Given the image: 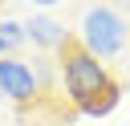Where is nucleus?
I'll list each match as a JSON object with an SVG mask.
<instances>
[{
  "mask_svg": "<svg viewBox=\"0 0 130 126\" xmlns=\"http://www.w3.org/2000/svg\"><path fill=\"white\" fill-rule=\"evenodd\" d=\"M57 65H61V77H65V93H69V102H73L77 110H81L89 98H98L106 85H114V77L106 73V65H102L81 41H73V37L61 45V61H57Z\"/></svg>",
  "mask_w": 130,
  "mask_h": 126,
  "instance_id": "1",
  "label": "nucleus"
},
{
  "mask_svg": "<svg viewBox=\"0 0 130 126\" xmlns=\"http://www.w3.org/2000/svg\"><path fill=\"white\" fill-rule=\"evenodd\" d=\"M81 45L98 57V61H110L126 49V20L110 8V4H93L81 12Z\"/></svg>",
  "mask_w": 130,
  "mask_h": 126,
  "instance_id": "2",
  "label": "nucleus"
},
{
  "mask_svg": "<svg viewBox=\"0 0 130 126\" xmlns=\"http://www.w3.org/2000/svg\"><path fill=\"white\" fill-rule=\"evenodd\" d=\"M37 89H41V81H37V69H32V65H24V61H16V57H0V93H4V98H12V102H32Z\"/></svg>",
  "mask_w": 130,
  "mask_h": 126,
  "instance_id": "3",
  "label": "nucleus"
},
{
  "mask_svg": "<svg viewBox=\"0 0 130 126\" xmlns=\"http://www.w3.org/2000/svg\"><path fill=\"white\" fill-rule=\"evenodd\" d=\"M24 41H32V45H41V49H61V45L69 41V33H65V24L53 20V16H32V20H24Z\"/></svg>",
  "mask_w": 130,
  "mask_h": 126,
  "instance_id": "4",
  "label": "nucleus"
},
{
  "mask_svg": "<svg viewBox=\"0 0 130 126\" xmlns=\"http://www.w3.org/2000/svg\"><path fill=\"white\" fill-rule=\"evenodd\" d=\"M118 102H122V85L114 81V85H106L98 98H89V102L81 106V114H85V118H106V114H110Z\"/></svg>",
  "mask_w": 130,
  "mask_h": 126,
  "instance_id": "5",
  "label": "nucleus"
},
{
  "mask_svg": "<svg viewBox=\"0 0 130 126\" xmlns=\"http://www.w3.org/2000/svg\"><path fill=\"white\" fill-rule=\"evenodd\" d=\"M20 45H24V24H16V20L0 16V57H12Z\"/></svg>",
  "mask_w": 130,
  "mask_h": 126,
  "instance_id": "6",
  "label": "nucleus"
},
{
  "mask_svg": "<svg viewBox=\"0 0 130 126\" xmlns=\"http://www.w3.org/2000/svg\"><path fill=\"white\" fill-rule=\"evenodd\" d=\"M37 8H53V4H61V0H32Z\"/></svg>",
  "mask_w": 130,
  "mask_h": 126,
  "instance_id": "7",
  "label": "nucleus"
},
{
  "mask_svg": "<svg viewBox=\"0 0 130 126\" xmlns=\"http://www.w3.org/2000/svg\"><path fill=\"white\" fill-rule=\"evenodd\" d=\"M0 98H4V93H0Z\"/></svg>",
  "mask_w": 130,
  "mask_h": 126,
  "instance_id": "8",
  "label": "nucleus"
}]
</instances>
